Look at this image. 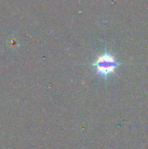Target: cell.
Wrapping results in <instances>:
<instances>
[{"instance_id":"1","label":"cell","mask_w":148,"mask_h":149,"mask_svg":"<svg viewBox=\"0 0 148 149\" xmlns=\"http://www.w3.org/2000/svg\"><path fill=\"white\" fill-rule=\"evenodd\" d=\"M120 65V64L115 59V57L109 52H104L99 55L92 64L96 74L102 78H107L109 75L114 73L116 68Z\"/></svg>"}]
</instances>
